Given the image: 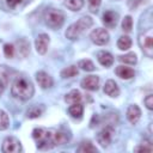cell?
<instances>
[{"instance_id":"obj_22","label":"cell","mask_w":153,"mask_h":153,"mask_svg":"<svg viewBox=\"0 0 153 153\" xmlns=\"http://www.w3.org/2000/svg\"><path fill=\"white\" fill-rule=\"evenodd\" d=\"M68 139H69V136L65 131L54 130V145L55 146H61V145L66 143L68 141Z\"/></svg>"},{"instance_id":"obj_34","label":"cell","mask_w":153,"mask_h":153,"mask_svg":"<svg viewBox=\"0 0 153 153\" xmlns=\"http://www.w3.org/2000/svg\"><path fill=\"white\" fill-rule=\"evenodd\" d=\"M100 1H102V0H88L90 8H91L92 12H97V8H98V6L100 5Z\"/></svg>"},{"instance_id":"obj_5","label":"cell","mask_w":153,"mask_h":153,"mask_svg":"<svg viewBox=\"0 0 153 153\" xmlns=\"http://www.w3.org/2000/svg\"><path fill=\"white\" fill-rule=\"evenodd\" d=\"M139 45L142 49L143 54H146L148 57L153 56V35L152 29H147L142 33L139 35Z\"/></svg>"},{"instance_id":"obj_3","label":"cell","mask_w":153,"mask_h":153,"mask_svg":"<svg viewBox=\"0 0 153 153\" xmlns=\"http://www.w3.org/2000/svg\"><path fill=\"white\" fill-rule=\"evenodd\" d=\"M92 24H93V20H92V18L91 17H87V16H84V17H81L79 20H76L75 23H73V24H71L69 26H68V29L66 30V37L68 38V39H71V41H74V39H76V38H79V36L84 32V31H86L87 29H90L91 26H92Z\"/></svg>"},{"instance_id":"obj_35","label":"cell","mask_w":153,"mask_h":153,"mask_svg":"<svg viewBox=\"0 0 153 153\" xmlns=\"http://www.w3.org/2000/svg\"><path fill=\"white\" fill-rule=\"evenodd\" d=\"M141 2H142V0H128V6H129V8L134 10V8H136Z\"/></svg>"},{"instance_id":"obj_20","label":"cell","mask_w":153,"mask_h":153,"mask_svg":"<svg viewBox=\"0 0 153 153\" xmlns=\"http://www.w3.org/2000/svg\"><path fill=\"white\" fill-rule=\"evenodd\" d=\"M43 111H44L43 105H32L27 109L26 116H27V118H37L43 114Z\"/></svg>"},{"instance_id":"obj_13","label":"cell","mask_w":153,"mask_h":153,"mask_svg":"<svg viewBox=\"0 0 153 153\" xmlns=\"http://www.w3.org/2000/svg\"><path fill=\"white\" fill-rule=\"evenodd\" d=\"M36 80L42 88H49L53 86V78L43 71L36 73Z\"/></svg>"},{"instance_id":"obj_28","label":"cell","mask_w":153,"mask_h":153,"mask_svg":"<svg viewBox=\"0 0 153 153\" xmlns=\"http://www.w3.org/2000/svg\"><path fill=\"white\" fill-rule=\"evenodd\" d=\"M78 67H80L82 71H86V72H92V71H94V65H93V62L91 61V60H86V59H84V60H80L79 62H78Z\"/></svg>"},{"instance_id":"obj_16","label":"cell","mask_w":153,"mask_h":153,"mask_svg":"<svg viewBox=\"0 0 153 153\" xmlns=\"http://www.w3.org/2000/svg\"><path fill=\"white\" fill-rule=\"evenodd\" d=\"M115 72H116L117 76H120L121 79H131L135 75L134 69H131L129 67H126V66H118Z\"/></svg>"},{"instance_id":"obj_31","label":"cell","mask_w":153,"mask_h":153,"mask_svg":"<svg viewBox=\"0 0 153 153\" xmlns=\"http://www.w3.org/2000/svg\"><path fill=\"white\" fill-rule=\"evenodd\" d=\"M134 151L135 152H152L153 151V147H152V145H151L149 141H143L140 146L135 147Z\"/></svg>"},{"instance_id":"obj_18","label":"cell","mask_w":153,"mask_h":153,"mask_svg":"<svg viewBox=\"0 0 153 153\" xmlns=\"http://www.w3.org/2000/svg\"><path fill=\"white\" fill-rule=\"evenodd\" d=\"M68 112H69V115H71L73 118H81V116H82V114H84V106H82L80 103L72 104V105L68 108Z\"/></svg>"},{"instance_id":"obj_8","label":"cell","mask_w":153,"mask_h":153,"mask_svg":"<svg viewBox=\"0 0 153 153\" xmlns=\"http://www.w3.org/2000/svg\"><path fill=\"white\" fill-rule=\"evenodd\" d=\"M22 151L20 141L13 136H7L2 142V152L5 153H19Z\"/></svg>"},{"instance_id":"obj_17","label":"cell","mask_w":153,"mask_h":153,"mask_svg":"<svg viewBox=\"0 0 153 153\" xmlns=\"http://www.w3.org/2000/svg\"><path fill=\"white\" fill-rule=\"evenodd\" d=\"M17 50H18V54L23 57H26L27 54L30 53V43L24 39V38H20L17 41Z\"/></svg>"},{"instance_id":"obj_29","label":"cell","mask_w":153,"mask_h":153,"mask_svg":"<svg viewBox=\"0 0 153 153\" xmlns=\"http://www.w3.org/2000/svg\"><path fill=\"white\" fill-rule=\"evenodd\" d=\"M10 126V118H8V115L4 111V110H0V130H5L7 129Z\"/></svg>"},{"instance_id":"obj_11","label":"cell","mask_w":153,"mask_h":153,"mask_svg":"<svg viewBox=\"0 0 153 153\" xmlns=\"http://www.w3.org/2000/svg\"><path fill=\"white\" fill-rule=\"evenodd\" d=\"M117 22H118V13L117 12L111 11V10L104 12V14H103V23H104V25L106 27H110V29L115 27Z\"/></svg>"},{"instance_id":"obj_10","label":"cell","mask_w":153,"mask_h":153,"mask_svg":"<svg viewBox=\"0 0 153 153\" xmlns=\"http://www.w3.org/2000/svg\"><path fill=\"white\" fill-rule=\"evenodd\" d=\"M98 85H99V78L97 75H87L81 80V87L88 91L98 90Z\"/></svg>"},{"instance_id":"obj_4","label":"cell","mask_w":153,"mask_h":153,"mask_svg":"<svg viewBox=\"0 0 153 153\" xmlns=\"http://www.w3.org/2000/svg\"><path fill=\"white\" fill-rule=\"evenodd\" d=\"M44 22L51 29H60L65 23V14L61 10L50 7L44 12Z\"/></svg>"},{"instance_id":"obj_6","label":"cell","mask_w":153,"mask_h":153,"mask_svg":"<svg viewBox=\"0 0 153 153\" xmlns=\"http://www.w3.org/2000/svg\"><path fill=\"white\" fill-rule=\"evenodd\" d=\"M114 136V126H105L98 134H97V141L102 147H108Z\"/></svg>"},{"instance_id":"obj_27","label":"cell","mask_w":153,"mask_h":153,"mask_svg":"<svg viewBox=\"0 0 153 153\" xmlns=\"http://www.w3.org/2000/svg\"><path fill=\"white\" fill-rule=\"evenodd\" d=\"M118 60L123 63H128V65H135L136 63V55L135 53H128L126 55H121L118 56Z\"/></svg>"},{"instance_id":"obj_7","label":"cell","mask_w":153,"mask_h":153,"mask_svg":"<svg viewBox=\"0 0 153 153\" xmlns=\"http://www.w3.org/2000/svg\"><path fill=\"white\" fill-rule=\"evenodd\" d=\"M90 38H91V41L94 44H97V45H104V44H106L109 42L110 36H109V32L105 29L97 27V29H94L90 33Z\"/></svg>"},{"instance_id":"obj_14","label":"cell","mask_w":153,"mask_h":153,"mask_svg":"<svg viewBox=\"0 0 153 153\" xmlns=\"http://www.w3.org/2000/svg\"><path fill=\"white\" fill-rule=\"evenodd\" d=\"M97 59H98V62L104 67H110L114 63V56L105 50H100L97 54Z\"/></svg>"},{"instance_id":"obj_32","label":"cell","mask_w":153,"mask_h":153,"mask_svg":"<svg viewBox=\"0 0 153 153\" xmlns=\"http://www.w3.org/2000/svg\"><path fill=\"white\" fill-rule=\"evenodd\" d=\"M4 54L6 57H13L14 55V47L12 44H5L4 45Z\"/></svg>"},{"instance_id":"obj_36","label":"cell","mask_w":153,"mask_h":153,"mask_svg":"<svg viewBox=\"0 0 153 153\" xmlns=\"http://www.w3.org/2000/svg\"><path fill=\"white\" fill-rule=\"evenodd\" d=\"M22 2V0H7V5L10 7H16L17 5H19Z\"/></svg>"},{"instance_id":"obj_15","label":"cell","mask_w":153,"mask_h":153,"mask_svg":"<svg viewBox=\"0 0 153 153\" xmlns=\"http://www.w3.org/2000/svg\"><path fill=\"white\" fill-rule=\"evenodd\" d=\"M104 93L108 94L109 97H117L120 94V88H118L117 84L110 79L104 85Z\"/></svg>"},{"instance_id":"obj_33","label":"cell","mask_w":153,"mask_h":153,"mask_svg":"<svg viewBox=\"0 0 153 153\" xmlns=\"http://www.w3.org/2000/svg\"><path fill=\"white\" fill-rule=\"evenodd\" d=\"M145 105H146V108L148 109V110H152L153 109V96L152 94H148L146 98H145Z\"/></svg>"},{"instance_id":"obj_25","label":"cell","mask_w":153,"mask_h":153,"mask_svg":"<svg viewBox=\"0 0 153 153\" xmlns=\"http://www.w3.org/2000/svg\"><path fill=\"white\" fill-rule=\"evenodd\" d=\"M65 6L71 11H79L84 6V0H67L65 1Z\"/></svg>"},{"instance_id":"obj_9","label":"cell","mask_w":153,"mask_h":153,"mask_svg":"<svg viewBox=\"0 0 153 153\" xmlns=\"http://www.w3.org/2000/svg\"><path fill=\"white\" fill-rule=\"evenodd\" d=\"M49 42H50V38L47 33H39L35 41V47H36V50L38 54L41 55H44L48 50V45H49Z\"/></svg>"},{"instance_id":"obj_30","label":"cell","mask_w":153,"mask_h":153,"mask_svg":"<svg viewBox=\"0 0 153 153\" xmlns=\"http://www.w3.org/2000/svg\"><path fill=\"white\" fill-rule=\"evenodd\" d=\"M133 29V19L130 16H126L122 20V30L126 32H130Z\"/></svg>"},{"instance_id":"obj_19","label":"cell","mask_w":153,"mask_h":153,"mask_svg":"<svg viewBox=\"0 0 153 153\" xmlns=\"http://www.w3.org/2000/svg\"><path fill=\"white\" fill-rule=\"evenodd\" d=\"M8 84V71L6 66H0V94L4 92Z\"/></svg>"},{"instance_id":"obj_1","label":"cell","mask_w":153,"mask_h":153,"mask_svg":"<svg viewBox=\"0 0 153 153\" xmlns=\"http://www.w3.org/2000/svg\"><path fill=\"white\" fill-rule=\"evenodd\" d=\"M11 93L13 97L22 99V100H29L33 93H35V88L32 82L24 78V76H19L14 80L12 87H11Z\"/></svg>"},{"instance_id":"obj_23","label":"cell","mask_w":153,"mask_h":153,"mask_svg":"<svg viewBox=\"0 0 153 153\" xmlns=\"http://www.w3.org/2000/svg\"><path fill=\"white\" fill-rule=\"evenodd\" d=\"M65 100L69 104H75L79 103L81 100V93L78 90H72L71 92H68L65 97Z\"/></svg>"},{"instance_id":"obj_26","label":"cell","mask_w":153,"mask_h":153,"mask_svg":"<svg viewBox=\"0 0 153 153\" xmlns=\"http://www.w3.org/2000/svg\"><path fill=\"white\" fill-rule=\"evenodd\" d=\"M78 74V67L76 66H69L65 69L61 71V76L63 79H67V78H72V76H75Z\"/></svg>"},{"instance_id":"obj_2","label":"cell","mask_w":153,"mask_h":153,"mask_svg":"<svg viewBox=\"0 0 153 153\" xmlns=\"http://www.w3.org/2000/svg\"><path fill=\"white\" fill-rule=\"evenodd\" d=\"M32 137L37 143L38 149H50L54 145V130L47 128H35L32 130Z\"/></svg>"},{"instance_id":"obj_21","label":"cell","mask_w":153,"mask_h":153,"mask_svg":"<svg viewBox=\"0 0 153 153\" xmlns=\"http://www.w3.org/2000/svg\"><path fill=\"white\" fill-rule=\"evenodd\" d=\"M76 151H78L79 153H97V152H98L97 147L93 146L91 141H82V142L80 143V146L78 147Z\"/></svg>"},{"instance_id":"obj_12","label":"cell","mask_w":153,"mask_h":153,"mask_svg":"<svg viewBox=\"0 0 153 153\" xmlns=\"http://www.w3.org/2000/svg\"><path fill=\"white\" fill-rule=\"evenodd\" d=\"M141 117V110L136 104H131L127 109V118L131 124H136Z\"/></svg>"},{"instance_id":"obj_24","label":"cell","mask_w":153,"mask_h":153,"mask_svg":"<svg viewBox=\"0 0 153 153\" xmlns=\"http://www.w3.org/2000/svg\"><path fill=\"white\" fill-rule=\"evenodd\" d=\"M117 47L121 50H128L131 47V39L129 36H121L117 41Z\"/></svg>"}]
</instances>
